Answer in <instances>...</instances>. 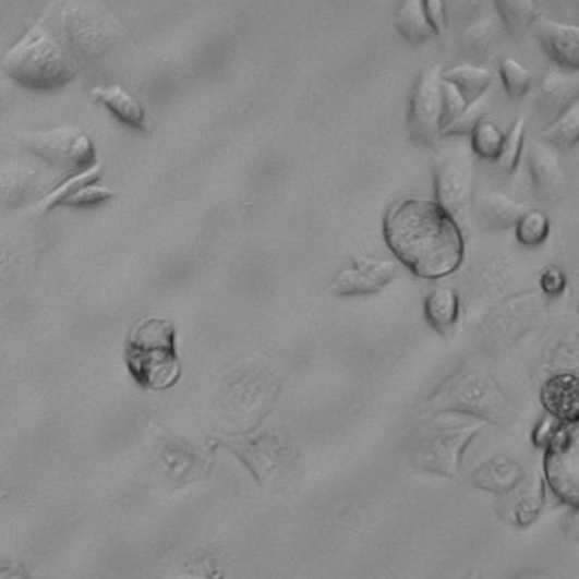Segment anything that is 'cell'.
Listing matches in <instances>:
<instances>
[{
	"instance_id": "obj_1",
	"label": "cell",
	"mask_w": 579,
	"mask_h": 579,
	"mask_svg": "<svg viewBox=\"0 0 579 579\" xmlns=\"http://www.w3.org/2000/svg\"><path fill=\"white\" fill-rule=\"evenodd\" d=\"M383 237L396 262L420 279H447L465 262L460 222L435 200L410 197L393 204L384 215Z\"/></svg>"
},
{
	"instance_id": "obj_2",
	"label": "cell",
	"mask_w": 579,
	"mask_h": 579,
	"mask_svg": "<svg viewBox=\"0 0 579 579\" xmlns=\"http://www.w3.org/2000/svg\"><path fill=\"white\" fill-rule=\"evenodd\" d=\"M423 413H459L507 429L517 420L510 393L486 365L466 361L445 377L422 403Z\"/></svg>"
},
{
	"instance_id": "obj_3",
	"label": "cell",
	"mask_w": 579,
	"mask_h": 579,
	"mask_svg": "<svg viewBox=\"0 0 579 579\" xmlns=\"http://www.w3.org/2000/svg\"><path fill=\"white\" fill-rule=\"evenodd\" d=\"M2 69L21 87L50 93L77 77V60L60 36L43 23L29 27L2 57Z\"/></svg>"
},
{
	"instance_id": "obj_4",
	"label": "cell",
	"mask_w": 579,
	"mask_h": 579,
	"mask_svg": "<svg viewBox=\"0 0 579 579\" xmlns=\"http://www.w3.org/2000/svg\"><path fill=\"white\" fill-rule=\"evenodd\" d=\"M425 414L408 441V462L426 474L457 477L466 453L487 423L459 413Z\"/></svg>"
},
{
	"instance_id": "obj_5",
	"label": "cell",
	"mask_w": 579,
	"mask_h": 579,
	"mask_svg": "<svg viewBox=\"0 0 579 579\" xmlns=\"http://www.w3.org/2000/svg\"><path fill=\"white\" fill-rule=\"evenodd\" d=\"M124 361L131 377L145 389L166 391L181 379V358L172 319L146 316L126 338Z\"/></svg>"
},
{
	"instance_id": "obj_6",
	"label": "cell",
	"mask_w": 579,
	"mask_h": 579,
	"mask_svg": "<svg viewBox=\"0 0 579 579\" xmlns=\"http://www.w3.org/2000/svg\"><path fill=\"white\" fill-rule=\"evenodd\" d=\"M218 445L233 454L264 490H279L288 484L298 466L294 442L277 430L243 432L219 438Z\"/></svg>"
},
{
	"instance_id": "obj_7",
	"label": "cell",
	"mask_w": 579,
	"mask_h": 579,
	"mask_svg": "<svg viewBox=\"0 0 579 579\" xmlns=\"http://www.w3.org/2000/svg\"><path fill=\"white\" fill-rule=\"evenodd\" d=\"M445 145L435 154V201L459 222L471 213L474 200V152L468 136H444Z\"/></svg>"
},
{
	"instance_id": "obj_8",
	"label": "cell",
	"mask_w": 579,
	"mask_h": 579,
	"mask_svg": "<svg viewBox=\"0 0 579 579\" xmlns=\"http://www.w3.org/2000/svg\"><path fill=\"white\" fill-rule=\"evenodd\" d=\"M541 291L517 292L496 304L481 325V341L487 353L510 350L518 340L538 328L544 315Z\"/></svg>"
},
{
	"instance_id": "obj_9",
	"label": "cell",
	"mask_w": 579,
	"mask_h": 579,
	"mask_svg": "<svg viewBox=\"0 0 579 579\" xmlns=\"http://www.w3.org/2000/svg\"><path fill=\"white\" fill-rule=\"evenodd\" d=\"M542 459V478L557 502L579 507V422L560 423Z\"/></svg>"
},
{
	"instance_id": "obj_10",
	"label": "cell",
	"mask_w": 579,
	"mask_h": 579,
	"mask_svg": "<svg viewBox=\"0 0 579 579\" xmlns=\"http://www.w3.org/2000/svg\"><path fill=\"white\" fill-rule=\"evenodd\" d=\"M24 150L58 169L79 170L96 166L97 150L91 136L75 126H60L48 131H33L21 135Z\"/></svg>"
},
{
	"instance_id": "obj_11",
	"label": "cell",
	"mask_w": 579,
	"mask_h": 579,
	"mask_svg": "<svg viewBox=\"0 0 579 579\" xmlns=\"http://www.w3.org/2000/svg\"><path fill=\"white\" fill-rule=\"evenodd\" d=\"M408 131L414 145L434 148L442 138V69L430 67L420 73L411 93Z\"/></svg>"
},
{
	"instance_id": "obj_12",
	"label": "cell",
	"mask_w": 579,
	"mask_h": 579,
	"mask_svg": "<svg viewBox=\"0 0 579 579\" xmlns=\"http://www.w3.org/2000/svg\"><path fill=\"white\" fill-rule=\"evenodd\" d=\"M398 276V262L358 255L331 276L330 291L337 298H365L384 291Z\"/></svg>"
},
{
	"instance_id": "obj_13",
	"label": "cell",
	"mask_w": 579,
	"mask_h": 579,
	"mask_svg": "<svg viewBox=\"0 0 579 579\" xmlns=\"http://www.w3.org/2000/svg\"><path fill=\"white\" fill-rule=\"evenodd\" d=\"M499 515L514 529L526 530L535 526L545 505V483L542 474H527L526 480L508 495L499 496Z\"/></svg>"
},
{
	"instance_id": "obj_14",
	"label": "cell",
	"mask_w": 579,
	"mask_h": 579,
	"mask_svg": "<svg viewBox=\"0 0 579 579\" xmlns=\"http://www.w3.org/2000/svg\"><path fill=\"white\" fill-rule=\"evenodd\" d=\"M545 414L560 423L579 422L578 371H554L545 377L539 391Z\"/></svg>"
},
{
	"instance_id": "obj_15",
	"label": "cell",
	"mask_w": 579,
	"mask_h": 579,
	"mask_svg": "<svg viewBox=\"0 0 579 579\" xmlns=\"http://www.w3.org/2000/svg\"><path fill=\"white\" fill-rule=\"evenodd\" d=\"M527 474L529 472L520 460L508 454H498L481 462L469 474L468 481L472 487L499 498L514 492L515 487L526 480Z\"/></svg>"
},
{
	"instance_id": "obj_16",
	"label": "cell",
	"mask_w": 579,
	"mask_h": 579,
	"mask_svg": "<svg viewBox=\"0 0 579 579\" xmlns=\"http://www.w3.org/2000/svg\"><path fill=\"white\" fill-rule=\"evenodd\" d=\"M532 26L545 55L563 69L578 72L579 27L575 24L557 23V21L545 20L541 16L535 20Z\"/></svg>"
},
{
	"instance_id": "obj_17",
	"label": "cell",
	"mask_w": 579,
	"mask_h": 579,
	"mask_svg": "<svg viewBox=\"0 0 579 579\" xmlns=\"http://www.w3.org/2000/svg\"><path fill=\"white\" fill-rule=\"evenodd\" d=\"M529 169L532 184L542 200H554L566 189V172L553 146L545 142H532L529 145Z\"/></svg>"
},
{
	"instance_id": "obj_18",
	"label": "cell",
	"mask_w": 579,
	"mask_h": 579,
	"mask_svg": "<svg viewBox=\"0 0 579 579\" xmlns=\"http://www.w3.org/2000/svg\"><path fill=\"white\" fill-rule=\"evenodd\" d=\"M471 209H474L481 228L487 231L508 230L517 225L518 219L529 209L526 204L511 200L503 192H484L472 200Z\"/></svg>"
},
{
	"instance_id": "obj_19",
	"label": "cell",
	"mask_w": 579,
	"mask_h": 579,
	"mask_svg": "<svg viewBox=\"0 0 579 579\" xmlns=\"http://www.w3.org/2000/svg\"><path fill=\"white\" fill-rule=\"evenodd\" d=\"M423 315L441 337L453 334L460 318V294L453 286H435L426 292Z\"/></svg>"
},
{
	"instance_id": "obj_20",
	"label": "cell",
	"mask_w": 579,
	"mask_h": 579,
	"mask_svg": "<svg viewBox=\"0 0 579 579\" xmlns=\"http://www.w3.org/2000/svg\"><path fill=\"white\" fill-rule=\"evenodd\" d=\"M579 79L576 72H551L542 79L535 93V106L542 114L556 118L572 100L578 99Z\"/></svg>"
},
{
	"instance_id": "obj_21",
	"label": "cell",
	"mask_w": 579,
	"mask_h": 579,
	"mask_svg": "<svg viewBox=\"0 0 579 579\" xmlns=\"http://www.w3.org/2000/svg\"><path fill=\"white\" fill-rule=\"evenodd\" d=\"M93 99L108 109L116 120L133 130H146V112L138 99L131 96L121 85H99L91 93Z\"/></svg>"
},
{
	"instance_id": "obj_22",
	"label": "cell",
	"mask_w": 579,
	"mask_h": 579,
	"mask_svg": "<svg viewBox=\"0 0 579 579\" xmlns=\"http://www.w3.org/2000/svg\"><path fill=\"white\" fill-rule=\"evenodd\" d=\"M395 27L413 47H419L435 36L434 27L423 9V0H405L396 12Z\"/></svg>"
},
{
	"instance_id": "obj_23",
	"label": "cell",
	"mask_w": 579,
	"mask_h": 579,
	"mask_svg": "<svg viewBox=\"0 0 579 579\" xmlns=\"http://www.w3.org/2000/svg\"><path fill=\"white\" fill-rule=\"evenodd\" d=\"M442 79L450 82L459 88L465 99H477L478 96L492 87L493 75L486 69L462 63V65L453 67L449 70H442Z\"/></svg>"
},
{
	"instance_id": "obj_24",
	"label": "cell",
	"mask_w": 579,
	"mask_h": 579,
	"mask_svg": "<svg viewBox=\"0 0 579 579\" xmlns=\"http://www.w3.org/2000/svg\"><path fill=\"white\" fill-rule=\"evenodd\" d=\"M542 138L547 145L560 150H569L578 143L579 138V100H572L568 108L556 116L547 130L542 133Z\"/></svg>"
},
{
	"instance_id": "obj_25",
	"label": "cell",
	"mask_w": 579,
	"mask_h": 579,
	"mask_svg": "<svg viewBox=\"0 0 579 579\" xmlns=\"http://www.w3.org/2000/svg\"><path fill=\"white\" fill-rule=\"evenodd\" d=\"M492 106V87L484 91L477 99L469 100L456 120L442 131V136H469L472 130L486 118Z\"/></svg>"
},
{
	"instance_id": "obj_26",
	"label": "cell",
	"mask_w": 579,
	"mask_h": 579,
	"mask_svg": "<svg viewBox=\"0 0 579 579\" xmlns=\"http://www.w3.org/2000/svg\"><path fill=\"white\" fill-rule=\"evenodd\" d=\"M102 173L104 169L99 161H97L96 166L88 167V169L73 172L72 177H69L63 184H60L57 189H53V191H51L50 194H48V196L41 201L43 212H48V209H53V207L60 206V204H65L69 197H72L75 192L81 191V189L85 188V185L99 182Z\"/></svg>"
},
{
	"instance_id": "obj_27",
	"label": "cell",
	"mask_w": 579,
	"mask_h": 579,
	"mask_svg": "<svg viewBox=\"0 0 579 579\" xmlns=\"http://www.w3.org/2000/svg\"><path fill=\"white\" fill-rule=\"evenodd\" d=\"M515 239L522 246L527 249H535V246L542 245L551 234V221L545 213L539 212V209H527L517 225H515Z\"/></svg>"
},
{
	"instance_id": "obj_28",
	"label": "cell",
	"mask_w": 579,
	"mask_h": 579,
	"mask_svg": "<svg viewBox=\"0 0 579 579\" xmlns=\"http://www.w3.org/2000/svg\"><path fill=\"white\" fill-rule=\"evenodd\" d=\"M498 38V24L493 16H480L472 20L462 35L466 50L474 55H486L495 47Z\"/></svg>"
},
{
	"instance_id": "obj_29",
	"label": "cell",
	"mask_w": 579,
	"mask_h": 579,
	"mask_svg": "<svg viewBox=\"0 0 579 579\" xmlns=\"http://www.w3.org/2000/svg\"><path fill=\"white\" fill-rule=\"evenodd\" d=\"M495 5L503 24L514 32L532 26L541 16L533 0H495Z\"/></svg>"
},
{
	"instance_id": "obj_30",
	"label": "cell",
	"mask_w": 579,
	"mask_h": 579,
	"mask_svg": "<svg viewBox=\"0 0 579 579\" xmlns=\"http://www.w3.org/2000/svg\"><path fill=\"white\" fill-rule=\"evenodd\" d=\"M523 140H526V118H518L507 136H503L502 148L495 158L505 172L514 173L517 170L518 161L522 157Z\"/></svg>"
},
{
	"instance_id": "obj_31",
	"label": "cell",
	"mask_w": 579,
	"mask_h": 579,
	"mask_svg": "<svg viewBox=\"0 0 579 579\" xmlns=\"http://www.w3.org/2000/svg\"><path fill=\"white\" fill-rule=\"evenodd\" d=\"M471 143L472 152L474 155L481 158H490V160H495L498 157L499 148H502L503 135L502 131L495 126V124L490 123V121H481L474 130H472Z\"/></svg>"
},
{
	"instance_id": "obj_32",
	"label": "cell",
	"mask_w": 579,
	"mask_h": 579,
	"mask_svg": "<svg viewBox=\"0 0 579 579\" xmlns=\"http://www.w3.org/2000/svg\"><path fill=\"white\" fill-rule=\"evenodd\" d=\"M499 73H502L503 85L507 88L508 96L520 99L529 94L532 87V75L522 63H518L514 58H503L499 63Z\"/></svg>"
},
{
	"instance_id": "obj_33",
	"label": "cell",
	"mask_w": 579,
	"mask_h": 579,
	"mask_svg": "<svg viewBox=\"0 0 579 579\" xmlns=\"http://www.w3.org/2000/svg\"><path fill=\"white\" fill-rule=\"evenodd\" d=\"M466 104L468 100L460 94L459 88L442 79V131L456 120Z\"/></svg>"
},
{
	"instance_id": "obj_34",
	"label": "cell",
	"mask_w": 579,
	"mask_h": 579,
	"mask_svg": "<svg viewBox=\"0 0 579 579\" xmlns=\"http://www.w3.org/2000/svg\"><path fill=\"white\" fill-rule=\"evenodd\" d=\"M114 197V191L104 188V185L94 184L85 185L81 191L75 192L72 197L67 200V206H94V204L106 203Z\"/></svg>"
},
{
	"instance_id": "obj_35",
	"label": "cell",
	"mask_w": 579,
	"mask_h": 579,
	"mask_svg": "<svg viewBox=\"0 0 579 579\" xmlns=\"http://www.w3.org/2000/svg\"><path fill=\"white\" fill-rule=\"evenodd\" d=\"M541 289L539 291L545 295V298H559L564 294L566 288H568V276L559 267H547L544 273L541 274V280H539Z\"/></svg>"
},
{
	"instance_id": "obj_36",
	"label": "cell",
	"mask_w": 579,
	"mask_h": 579,
	"mask_svg": "<svg viewBox=\"0 0 579 579\" xmlns=\"http://www.w3.org/2000/svg\"><path fill=\"white\" fill-rule=\"evenodd\" d=\"M423 9L435 35H444L447 29V9L444 0H423Z\"/></svg>"
},
{
	"instance_id": "obj_37",
	"label": "cell",
	"mask_w": 579,
	"mask_h": 579,
	"mask_svg": "<svg viewBox=\"0 0 579 579\" xmlns=\"http://www.w3.org/2000/svg\"><path fill=\"white\" fill-rule=\"evenodd\" d=\"M560 422H557L553 417L545 414L544 419L535 425L532 432V442L538 449H544L548 441L554 437L556 430L559 429Z\"/></svg>"
},
{
	"instance_id": "obj_38",
	"label": "cell",
	"mask_w": 579,
	"mask_h": 579,
	"mask_svg": "<svg viewBox=\"0 0 579 579\" xmlns=\"http://www.w3.org/2000/svg\"><path fill=\"white\" fill-rule=\"evenodd\" d=\"M483 8L484 0H453L454 12L462 20H477Z\"/></svg>"
},
{
	"instance_id": "obj_39",
	"label": "cell",
	"mask_w": 579,
	"mask_h": 579,
	"mask_svg": "<svg viewBox=\"0 0 579 579\" xmlns=\"http://www.w3.org/2000/svg\"><path fill=\"white\" fill-rule=\"evenodd\" d=\"M0 97H2V96H0Z\"/></svg>"
}]
</instances>
